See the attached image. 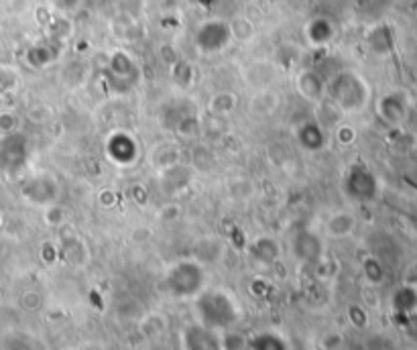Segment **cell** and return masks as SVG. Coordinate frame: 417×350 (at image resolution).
Returning a JSON list of instances; mask_svg holds the SVG:
<instances>
[{
	"label": "cell",
	"mask_w": 417,
	"mask_h": 350,
	"mask_svg": "<svg viewBox=\"0 0 417 350\" xmlns=\"http://www.w3.org/2000/svg\"><path fill=\"white\" fill-rule=\"evenodd\" d=\"M328 88L334 104L344 113H357L368 100V86L355 71H340Z\"/></svg>",
	"instance_id": "6da1fadb"
},
{
	"label": "cell",
	"mask_w": 417,
	"mask_h": 350,
	"mask_svg": "<svg viewBox=\"0 0 417 350\" xmlns=\"http://www.w3.org/2000/svg\"><path fill=\"white\" fill-rule=\"evenodd\" d=\"M195 47L202 54H220L222 49H226L233 41V31H230V23L220 21V19H210L204 21L193 35Z\"/></svg>",
	"instance_id": "7a4b0ae2"
},
{
	"label": "cell",
	"mask_w": 417,
	"mask_h": 350,
	"mask_svg": "<svg viewBox=\"0 0 417 350\" xmlns=\"http://www.w3.org/2000/svg\"><path fill=\"white\" fill-rule=\"evenodd\" d=\"M29 155H31L29 139L23 132L10 130L0 139V170L2 172L16 174L19 170L25 167Z\"/></svg>",
	"instance_id": "3957f363"
},
{
	"label": "cell",
	"mask_w": 417,
	"mask_h": 350,
	"mask_svg": "<svg viewBox=\"0 0 417 350\" xmlns=\"http://www.w3.org/2000/svg\"><path fill=\"white\" fill-rule=\"evenodd\" d=\"M106 155L115 165L130 167L139 159V143L128 132H115L106 141Z\"/></svg>",
	"instance_id": "277c9868"
},
{
	"label": "cell",
	"mask_w": 417,
	"mask_h": 350,
	"mask_svg": "<svg viewBox=\"0 0 417 350\" xmlns=\"http://www.w3.org/2000/svg\"><path fill=\"white\" fill-rule=\"evenodd\" d=\"M60 191L58 181L51 175H35L23 185V196L33 204H51Z\"/></svg>",
	"instance_id": "5b68a950"
},
{
	"label": "cell",
	"mask_w": 417,
	"mask_h": 350,
	"mask_svg": "<svg viewBox=\"0 0 417 350\" xmlns=\"http://www.w3.org/2000/svg\"><path fill=\"white\" fill-rule=\"evenodd\" d=\"M346 191L353 200L358 202L370 200L377 191L374 175L364 167H353V172L346 177Z\"/></svg>",
	"instance_id": "8992f818"
},
{
	"label": "cell",
	"mask_w": 417,
	"mask_h": 350,
	"mask_svg": "<svg viewBox=\"0 0 417 350\" xmlns=\"http://www.w3.org/2000/svg\"><path fill=\"white\" fill-rule=\"evenodd\" d=\"M336 29H334V23L328 19V16H315L311 19L305 29H303V35L307 39L309 45L313 47H322V45H328L334 37Z\"/></svg>",
	"instance_id": "52a82bcc"
},
{
	"label": "cell",
	"mask_w": 417,
	"mask_h": 350,
	"mask_svg": "<svg viewBox=\"0 0 417 350\" xmlns=\"http://www.w3.org/2000/svg\"><path fill=\"white\" fill-rule=\"evenodd\" d=\"M379 110H381V117L385 118L387 122H391V124L401 122L403 118L407 117V110H409L405 94H401V92H391V94H387V96L381 100Z\"/></svg>",
	"instance_id": "ba28073f"
},
{
	"label": "cell",
	"mask_w": 417,
	"mask_h": 350,
	"mask_svg": "<svg viewBox=\"0 0 417 350\" xmlns=\"http://www.w3.org/2000/svg\"><path fill=\"white\" fill-rule=\"evenodd\" d=\"M296 137L305 151H320L326 147V135L318 122H303L301 126H298Z\"/></svg>",
	"instance_id": "9c48e42d"
},
{
	"label": "cell",
	"mask_w": 417,
	"mask_h": 350,
	"mask_svg": "<svg viewBox=\"0 0 417 350\" xmlns=\"http://www.w3.org/2000/svg\"><path fill=\"white\" fill-rule=\"evenodd\" d=\"M324 78L313 71V69H307V71H301L298 78V90L299 94L307 100H318L322 94H324Z\"/></svg>",
	"instance_id": "30bf717a"
},
{
	"label": "cell",
	"mask_w": 417,
	"mask_h": 350,
	"mask_svg": "<svg viewBox=\"0 0 417 350\" xmlns=\"http://www.w3.org/2000/svg\"><path fill=\"white\" fill-rule=\"evenodd\" d=\"M353 229H355V218L346 212L332 216V220L328 222V231L334 236H346V234L353 233Z\"/></svg>",
	"instance_id": "8fae6325"
},
{
	"label": "cell",
	"mask_w": 417,
	"mask_h": 350,
	"mask_svg": "<svg viewBox=\"0 0 417 350\" xmlns=\"http://www.w3.org/2000/svg\"><path fill=\"white\" fill-rule=\"evenodd\" d=\"M385 39H391V31L389 27H377L372 29V33L368 35V43L374 51H389L391 43H385Z\"/></svg>",
	"instance_id": "7c38bea8"
},
{
	"label": "cell",
	"mask_w": 417,
	"mask_h": 350,
	"mask_svg": "<svg viewBox=\"0 0 417 350\" xmlns=\"http://www.w3.org/2000/svg\"><path fill=\"white\" fill-rule=\"evenodd\" d=\"M235 106H237V98L233 92H220L212 100V110L218 115H228Z\"/></svg>",
	"instance_id": "4fadbf2b"
},
{
	"label": "cell",
	"mask_w": 417,
	"mask_h": 350,
	"mask_svg": "<svg viewBox=\"0 0 417 350\" xmlns=\"http://www.w3.org/2000/svg\"><path fill=\"white\" fill-rule=\"evenodd\" d=\"M51 51H49V47H45V45H35V47H31V51H27V59L31 61V65H35V67H41V65H47L49 61H51Z\"/></svg>",
	"instance_id": "5bb4252c"
},
{
	"label": "cell",
	"mask_w": 417,
	"mask_h": 350,
	"mask_svg": "<svg viewBox=\"0 0 417 350\" xmlns=\"http://www.w3.org/2000/svg\"><path fill=\"white\" fill-rule=\"evenodd\" d=\"M16 84H19L16 73H14L12 69H8V67H0V94L12 90Z\"/></svg>",
	"instance_id": "9a60e30c"
},
{
	"label": "cell",
	"mask_w": 417,
	"mask_h": 350,
	"mask_svg": "<svg viewBox=\"0 0 417 350\" xmlns=\"http://www.w3.org/2000/svg\"><path fill=\"white\" fill-rule=\"evenodd\" d=\"M191 2H195V4L202 6V8H210V6H214L218 0H191Z\"/></svg>",
	"instance_id": "2e32d148"
}]
</instances>
